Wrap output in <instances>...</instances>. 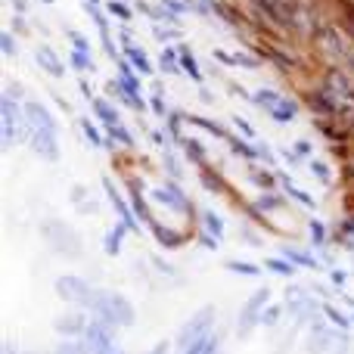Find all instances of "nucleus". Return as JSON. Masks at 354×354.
Returning a JSON list of instances; mask_svg holds the SVG:
<instances>
[{
	"label": "nucleus",
	"mask_w": 354,
	"mask_h": 354,
	"mask_svg": "<svg viewBox=\"0 0 354 354\" xmlns=\"http://www.w3.org/2000/svg\"><path fill=\"white\" fill-rule=\"evenodd\" d=\"M25 106V131H28V143L44 162H56L59 159V128L56 118L50 115L47 106L28 100Z\"/></svg>",
	"instance_id": "f257e3e1"
},
{
	"label": "nucleus",
	"mask_w": 354,
	"mask_h": 354,
	"mask_svg": "<svg viewBox=\"0 0 354 354\" xmlns=\"http://www.w3.org/2000/svg\"><path fill=\"white\" fill-rule=\"evenodd\" d=\"M91 314L97 320H103V324H109V326H131L134 324V305H131L124 295L109 292V289H97Z\"/></svg>",
	"instance_id": "f03ea898"
},
{
	"label": "nucleus",
	"mask_w": 354,
	"mask_h": 354,
	"mask_svg": "<svg viewBox=\"0 0 354 354\" xmlns=\"http://www.w3.org/2000/svg\"><path fill=\"white\" fill-rule=\"evenodd\" d=\"M0 134H3V149H12L19 143V137L25 134V106L16 103L12 91H6L0 97Z\"/></svg>",
	"instance_id": "7ed1b4c3"
},
{
	"label": "nucleus",
	"mask_w": 354,
	"mask_h": 354,
	"mask_svg": "<svg viewBox=\"0 0 354 354\" xmlns=\"http://www.w3.org/2000/svg\"><path fill=\"white\" fill-rule=\"evenodd\" d=\"M212 326H214V308H202V311H196L193 317L180 326V336H177V348H180V354L189 351L193 345L205 342L208 336H214Z\"/></svg>",
	"instance_id": "20e7f679"
},
{
	"label": "nucleus",
	"mask_w": 354,
	"mask_h": 354,
	"mask_svg": "<svg viewBox=\"0 0 354 354\" xmlns=\"http://www.w3.org/2000/svg\"><path fill=\"white\" fill-rule=\"evenodd\" d=\"M56 295H59L66 305L72 308H81V311H91L93 305V295H97V289L91 286V283L84 280V277H75V274H66L56 280Z\"/></svg>",
	"instance_id": "39448f33"
},
{
	"label": "nucleus",
	"mask_w": 354,
	"mask_h": 354,
	"mask_svg": "<svg viewBox=\"0 0 354 354\" xmlns=\"http://www.w3.org/2000/svg\"><path fill=\"white\" fill-rule=\"evenodd\" d=\"M81 345H84V354H112V348H115V333L103 320H91L87 333L81 336Z\"/></svg>",
	"instance_id": "423d86ee"
},
{
	"label": "nucleus",
	"mask_w": 354,
	"mask_h": 354,
	"mask_svg": "<svg viewBox=\"0 0 354 354\" xmlns=\"http://www.w3.org/2000/svg\"><path fill=\"white\" fill-rule=\"evenodd\" d=\"M53 326H56V333H59V336L78 339V336H84V333H87L91 320H87V314L81 311V308H75V311H68V314H62V317H56Z\"/></svg>",
	"instance_id": "0eeeda50"
},
{
	"label": "nucleus",
	"mask_w": 354,
	"mask_h": 354,
	"mask_svg": "<svg viewBox=\"0 0 354 354\" xmlns=\"http://www.w3.org/2000/svg\"><path fill=\"white\" fill-rule=\"evenodd\" d=\"M345 345H339V336L330 330V326H314L311 336H308V351L311 354H336Z\"/></svg>",
	"instance_id": "6e6552de"
},
{
	"label": "nucleus",
	"mask_w": 354,
	"mask_h": 354,
	"mask_svg": "<svg viewBox=\"0 0 354 354\" xmlns=\"http://www.w3.org/2000/svg\"><path fill=\"white\" fill-rule=\"evenodd\" d=\"M255 100L270 112V115L277 118V122H289V118H295V106L289 103V100H283L280 93H274V91H261Z\"/></svg>",
	"instance_id": "1a4fd4ad"
},
{
	"label": "nucleus",
	"mask_w": 354,
	"mask_h": 354,
	"mask_svg": "<svg viewBox=\"0 0 354 354\" xmlns=\"http://www.w3.org/2000/svg\"><path fill=\"white\" fill-rule=\"evenodd\" d=\"M264 305H268V292H264V289H261V292H258L255 299H252L249 305L243 308V314H239V333H243V336L252 330V326L258 324V311H261Z\"/></svg>",
	"instance_id": "9d476101"
},
{
	"label": "nucleus",
	"mask_w": 354,
	"mask_h": 354,
	"mask_svg": "<svg viewBox=\"0 0 354 354\" xmlns=\"http://www.w3.org/2000/svg\"><path fill=\"white\" fill-rule=\"evenodd\" d=\"M37 66H41L44 72H50L53 78H62V72H66V66L59 62V56H56L53 50H47V47L37 50Z\"/></svg>",
	"instance_id": "9b49d317"
},
{
	"label": "nucleus",
	"mask_w": 354,
	"mask_h": 354,
	"mask_svg": "<svg viewBox=\"0 0 354 354\" xmlns=\"http://www.w3.org/2000/svg\"><path fill=\"white\" fill-rule=\"evenodd\" d=\"M122 84H124V97L134 106H140V84L134 81V75L128 72V66H122Z\"/></svg>",
	"instance_id": "f8f14e48"
},
{
	"label": "nucleus",
	"mask_w": 354,
	"mask_h": 354,
	"mask_svg": "<svg viewBox=\"0 0 354 354\" xmlns=\"http://www.w3.org/2000/svg\"><path fill=\"white\" fill-rule=\"evenodd\" d=\"M156 199L168 202V205H177V208H187V199H183V193L177 187H165V189H156Z\"/></svg>",
	"instance_id": "ddd939ff"
},
{
	"label": "nucleus",
	"mask_w": 354,
	"mask_h": 354,
	"mask_svg": "<svg viewBox=\"0 0 354 354\" xmlns=\"http://www.w3.org/2000/svg\"><path fill=\"white\" fill-rule=\"evenodd\" d=\"M93 109H97V115L103 118V122L109 124V128H118V115H115V109H112L109 103H103V100H97V103H93Z\"/></svg>",
	"instance_id": "4468645a"
},
{
	"label": "nucleus",
	"mask_w": 354,
	"mask_h": 354,
	"mask_svg": "<svg viewBox=\"0 0 354 354\" xmlns=\"http://www.w3.org/2000/svg\"><path fill=\"white\" fill-rule=\"evenodd\" d=\"M202 221H205L208 233H212L214 239H218V236H224V224H221V221H218V214H214V212H202Z\"/></svg>",
	"instance_id": "2eb2a0df"
},
{
	"label": "nucleus",
	"mask_w": 354,
	"mask_h": 354,
	"mask_svg": "<svg viewBox=\"0 0 354 354\" xmlns=\"http://www.w3.org/2000/svg\"><path fill=\"white\" fill-rule=\"evenodd\" d=\"M180 66L189 72V78H196V81L202 78V75H199V68H196V62H193V56H189V50H180Z\"/></svg>",
	"instance_id": "dca6fc26"
},
{
	"label": "nucleus",
	"mask_w": 354,
	"mask_h": 354,
	"mask_svg": "<svg viewBox=\"0 0 354 354\" xmlns=\"http://www.w3.org/2000/svg\"><path fill=\"white\" fill-rule=\"evenodd\" d=\"M50 354H84V345L81 342H59Z\"/></svg>",
	"instance_id": "f3484780"
},
{
	"label": "nucleus",
	"mask_w": 354,
	"mask_h": 354,
	"mask_svg": "<svg viewBox=\"0 0 354 354\" xmlns=\"http://www.w3.org/2000/svg\"><path fill=\"white\" fill-rule=\"evenodd\" d=\"M128 56L134 59V66L140 68V72H149V62H147V56H143L140 47H128Z\"/></svg>",
	"instance_id": "a211bd4d"
},
{
	"label": "nucleus",
	"mask_w": 354,
	"mask_h": 354,
	"mask_svg": "<svg viewBox=\"0 0 354 354\" xmlns=\"http://www.w3.org/2000/svg\"><path fill=\"white\" fill-rule=\"evenodd\" d=\"M227 268H230V270H236V274H249V277H255V274H258V268H255V264H243V261H230V264H227Z\"/></svg>",
	"instance_id": "6ab92c4d"
},
{
	"label": "nucleus",
	"mask_w": 354,
	"mask_h": 354,
	"mask_svg": "<svg viewBox=\"0 0 354 354\" xmlns=\"http://www.w3.org/2000/svg\"><path fill=\"white\" fill-rule=\"evenodd\" d=\"M268 268H270V270H277V274H286V277L292 274V268H289L286 261H274V258H270V261H268Z\"/></svg>",
	"instance_id": "aec40b11"
},
{
	"label": "nucleus",
	"mask_w": 354,
	"mask_h": 354,
	"mask_svg": "<svg viewBox=\"0 0 354 354\" xmlns=\"http://www.w3.org/2000/svg\"><path fill=\"white\" fill-rule=\"evenodd\" d=\"M177 66H180V59H177V53H174V50H165V68H168V72H171V68H177Z\"/></svg>",
	"instance_id": "412c9836"
},
{
	"label": "nucleus",
	"mask_w": 354,
	"mask_h": 354,
	"mask_svg": "<svg viewBox=\"0 0 354 354\" xmlns=\"http://www.w3.org/2000/svg\"><path fill=\"white\" fill-rule=\"evenodd\" d=\"M112 12H115V16H122V19H128L131 16V10L124 3H112Z\"/></svg>",
	"instance_id": "4be33fe9"
},
{
	"label": "nucleus",
	"mask_w": 354,
	"mask_h": 354,
	"mask_svg": "<svg viewBox=\"0 0 354 354\" xmlns=\"http://www.w3.org/2000/svg\"><path fill=\"white\" fill-rule=\"evenodd\" d=\"M0 41H3V53H6V56H12V37H10V35H3Z\"/></svg>",
	"instance_id": "5701e85b"
},
{
	"label": "nucleus",
	"mask_w": 354,
	"mask_h": 354,
	"mask_svg": "<svg viewBox=\"0 0 354 354\" xmlns=\"http://www.w3.org/2000/svg\"><path fill=\"white\" fill-rule=\"evenodd\" d=\"M168 351H171V348H168V342H159L149 354H168Z\"/></svg>",
	"instance_id": "b1692460"
},
{
	"label": "nucleus",
	"mask_w": 354,
	"mask_h": 354,
	"mask_svg": "<svg viewBox=\"0 0 354 354\" xmlns=\"http://www.w3.org/2000/svg\"><path fill=\"white\" fill-rule=\"evenodd\" d=\"M112 354H115V351H112Z\"/></svg>",
	"instance_id": "393cba45"
}]
</instances>
